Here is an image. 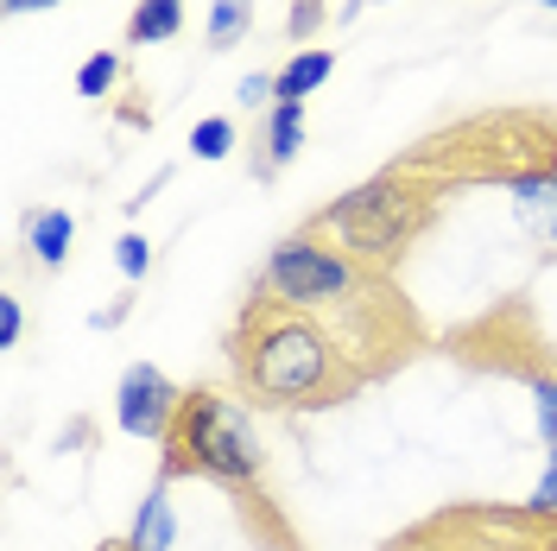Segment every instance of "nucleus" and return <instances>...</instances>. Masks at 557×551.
I'll use <instances>...</instances> for the list:
<instances>
[{
    "label": "nucleus",
    "instance_id": "nucleus-9",
    "mask_svg": "<svg viewBox=\"0 0 557 551\" xmlns=\"http://www.w3.org/2000/svg\"><path fill=\"white\" fill-rule=\"evenodd\" d=\"M177 406H184V387H172L165 368H152V362H134L114 387V425L127 438H146V444H165Z\"/></svg>",
    "mask_w": 557,
    "mask_h": 551
},
{
    "label": "nucleus",
    "instance_id": "nucleus-15",
    "mask_svg": "<svg viewBox=\"0 0 557 551\" xmlns=\"http://www.w3.org/2000/svg\"><path fill=\"white\" fill-rule=\"evenodd\" d=\"M184 33V0H139L127 13V45H165Z\"/></svg>",
    "mask_w": 557,
    "mask_h": 551
},
{
    "label": "nucleus",
    "instance_id": "nucleus-28",
    "mask_svg": "<svg viewBox=\"0 0 557 551\" xmlns=\"http://www.w3.org/2000/svg\"><path fill=\"white\" fill-rule=\"evenodd\" d=\"M96 551H127V539H108V546H96Z\"/></svg>",
    "mask_w": 557,
    "mask_h": 551
},
{
    "label": "nucleus",
    "instance_id": "nucleus-7",
    "mask_svg": "<svg viewBox=\"0 0 557 551\" xmlns=\"http://www.w3.org/2000/svg\"><path fill=\"white\" fill-rule=\"evenodd\" d=\"M450 348L469 362V368H487V375H507V380H532L557 375V343L539 330L532 305H500L482 310L475 323L450 330Z\"/></svg>",
    "mask_w": 557,
    "mask_h": 551
},
{
    "label": "nucleus",
    "instance_id": "nucleus-8",
    "mask_svg": "<svg viewBox=\"0 0 557 551\" xmlns=\"http://www.w3.org/2000/svg\"><path fill=\"white\" fill-rule=\"evenodd\" d=\"M361 273H368V267H355L343 247H330V242L311 229V222H305L298 235H285V242L267 254V267H260V279L273 285L285 305H298V310H330V305H343L348 292L361 285Z\"/></svg>",
    "mask_w": 557,
    "mask_h": 551
},
{
    "label": "nucleus",
    "instance_id": "nucleus-10",
    "mask_svg": "<svg viewBox=\"0 0 557 551\" xmlns=\"http://www.w3.org/2000/svg\"><path fill=\"white\" fill-rule=\"evenodd\" d=\"M305 152V102H273L267 108V127H260V152H253V177L267 184L278 177L292 159Z\"/></svg>",
    "mask_w": 557,
    "mask_h": 551
},
{
    "label": "nucleus",
    "instance_id": "nucleus-24",
    "mask_svg": "<svg viewBox=\"0 0 557 551\" xmlns=\"http://www.w3.org/2000/svg\"><path fill=\"white\" fill-rule=\"evenodd\" d=\"M525 501H532V507H545V514H557V456L545 463V476H539V488H532Z\"/></svg>",
    "mask_w": 557,
    "mask_h": 551
},
{
    "label": "nucleus",
    "instance_id": "nucleus-20",
    "mask_svg": "<svg viewBox=\"0 0 557 551\" xmlns=\"http://www.w3.org/2000/svg\"><path fill=\"white\" fill-rule=\"evenodd\" d=\"M532 406H539V438H545V450L557 456V375L532 380Z\"/></svg>",
    "mask_w": 557,
    "mask_h": 551
},
{
    "label": "nucleus",
    "instance_id": "nucleus-22",
    "mask_svg": "<svg viewBox=\"0 0 557 551\" xmlns=\"http://www.w3.org/2000/svg\"><path fill=\"white\" fill-rule=\"evenodd\" d=\"M235 102H242V108H273L278 102V96H273V76H267V70H260V76H242Z\"/></svg>",
    "mask_w": 557,
    "mask_h": 551
},
{
    "label": "nucleus",
    "instance_id": "nucleus-2",
    "mask_svg": "<svg viewBox=\"0 0 557 551\" xmlns=\"http://www.w3.org/2000/svg\"><path fill=\"white\" fill-rule=\"evenodd\" d=\"M399 166L437 177L444 191H469V184L513 191L525 177L557 172V114L552 108H482L424 134L412 152H399Z\"/></svg>",
    "mask_w": 557,
    "mask_h": 551
},
{
    "label": "nucleus",
    "instance_id": "nucleus-16",
    "mask_svg": "<svg viewBox=\"0 0 557 551\" xmlns=\"http://www.w3.org/2000/svg\"><path fill=\"white\" fill-rule=\"evenodd\" d=\"M247 26H253V0H215V7H209V51L242 45Z\"/></svg>",
    "mask_w": 557,
    "mask_h": 551
},
{
    "label": "nucleus",
    "instance_id": "nucleus-21",
    "mask_svg": "<svg viewBox=\"0 0 557 551\" xmlns=\"http://www.w3.org/2000/svg\"><path fill=\"white\" fill-rule=\"evenodd\" d=\"M317 26H323V0H292V13H285V38H292V45H311Z\"/></svg>",
    "mask_w": 557,
    "mask_h": 551
},
{
    "label": "nucleus",
    "instance_id": "nucleus-18",
    "mask_svg": "<svg viewBox=\"0 0 557 551\" xmlns=\"http://www.w3.org/2000/svg\"><path fill=\"white\" fill-rule=\"evenodd\" d=\"M114 83H121V58L114 51H96V58L76 64V96H89V102H108Z\"/></svg>",
    "mask_w": 557,
    "mask_h": 551
},
{
    "label": "nucleus",
    "instance_id": "nucleus-19",
    "mask_svg": "<svg viewBox=\"0 0 557 551\" xmlns=\"http://www.w3.org/2000/svg\"><path fill=\"white\" fill-rule=\"evenodd\" d=\"M114 267H121L127 285H139V279L152 273V242H146V235H121V242H114Z\"/></svg>",
    "mask_w": 557,
    "mask_h": 551
},
{
    "label": "nucleus",
    "instance_id": "nucleus-1",
    "mask_svg": "<svg viewBox=\"0 0 557 551\" xmlns=\"http://www.w3.org/2000/svg\"><path fill=\"white\" fill-rule=\"evenodd\" d=\"M228 368H235V387L247 400H260L273 413H330L368 387L343 355V343L330 336V323L285 305L267 279H253L242 310H235Z\"/></svg>",
    "mask_w": 557,
    "mask_h": 551
},
{
    "label": "nucleus",
    "instance_id": "nucleus-27",
    "mask_svg": "<svg viewBox=\"0 0 557 551\" xmlns=\"http://www.w3.org/2000/svg\"><path fill=\"white\" fill-rule=\"evenodd\" d=\"M368 7H386V0H348V7H343V13H336V20H361Z\"/></svg>",
    "mask_w": 557,
    "mask_h": 551
},
{
    "label": "nucleus",
    "instance_id": "nucleus-26",
    "mask_svg": "<svg viewBox=\"0 0 557 551\" xmlns=\"http://www.w3.org/2000/svg\"><path fill=\"white\" fill-rule=\"evenodd\" d=\"M7 13H45V7H64V0H0Z\"/></svg>",
    "mask_w": 557,
    "mask_h": 551
},
{
    "label": "nucleus",
    "instance_id": "nucleus-3",
    "mask_svg": "<svg viewBox=\"0 0 557 551\" xmlns=\"http://www.w3.org/2000/svg\"><path fill=\"white\" fill-rule=\"evenodd\" d=\"M444 184L424 172H406L399 159L374 172L368 184H355L343 191L336 204H323L311 216V229L323 235L330 247H343L355 267H374V273H393L406 254H412L431 229H437V216H444Z\"/></svg>",
    "mask_w": 557,
    "mask_h": 551
},
{
    "label": "nucleus",
    "instance_id": "nucleus-12",
    "mask_svg": "<svg viewBox=\"0 0 557 551\" xmlns=\"http://www.w3.org/2000/svg\"><path fill=\"white\" fill-rule=\"evenodd\" d=\"M177 546V507H172V482L146 488V501L134 507V526H127V551H172Z\"/></svg>",
    "mask_w": 557,
    "mask_h": 551
},
{
    "label": "nucleus",
    "instance_id": "nucleus-17",
    "mask_svg": "<svg viewBox=\"0 0 557 551\" xmlns=\"http://www.w3.org/2000/svg\"><path fill=\"white\" fill-rule=\"evenodd\" d=\"M190 152H197L203 166H222V159L235 152V121H228V114H209V121H197V127H190Z\"/></svg>",
    "mask_w": 557,
    "mask_h": 551
},
{
    "label": "nucleus",
    "instance_id": "nucleus-5",
    "mask_svg": "<svg viewBox=\"0 0 557 551\" xmlns=\"http://www.w3.org/2000/svg\"><path fill=\"white\" fill-rule=\"evenodd\" d=\"M330 323V336L343 343V355L355 362L361 380H386L393 368H406L418 348H424V317L412 310V298L393 285V273H361V285L348 292L343 305L311 310Z\"/></svg>",
    "mask_w": 557,
    "mask_h": 551
},
{
    "label": "nucleus",
    "instance_id": "nucleus-14",
    "mask_svg": "<svg viewBox=\"0 0 557 551\" xmlns=\"http://www.w3.org/2000/svg\"><path fill=\"white\" fill-rule=\"evenodd\" d=\"M70 235H76V222H70V209H33V222H26V247H33V260L45 273H58L70 260Z\"/></svg>",
    "mask_w": 557,
    "mask_h": 551
},
{
    "label": "nucleus",
    "instance_id": "nucleus-11",
    "mask_svg": "<svg viewBox=\"0 0 557 551\" xmlns=\"http://www.w3.org/2000/svg\"><path fill=\"white\" fill-rule=\"evenodd\" d=\"M507 197H513V222L525 229V242H539L545 254H557V172L525 177Z\"/></svg>",
    "mask_w": 557,
    "mask_h": 551
},
{
    "label": "nucleus",
    "instance_id": "nucleus-23",
    "mask_svg": "<svg viewBox=\"0 0 557 551\" xmlns=\"http://www.w3.org/2000/svg\"><path fill=\"white\" fill-rule=\"evenodd\" d=\"M20 330H26L20 298H0V348H20Z\"/></svg>",
    "mask_w": 557,
    "mask_h": 551
},
{
    "label": "nucleus",
    "instance_id": "nucleus-29",
    "mask_svg": "<svg viewBox=\"0 0 557 551\" xmlns=\"http://www.w3.org/2000/svg\"><path fill=\"white\" fill-rule=\"evenodd\" d=\"M532 7H545V13H557V0H532Z\"/></svg>",
    "mask_w": 557,
    "mask_h": 551
},
{
    "label": "nucleus",
    "instance_id": "nucleus-6",
    "mask_svg": "<svg viewBox=\"0 0 557 551\" xmlns=\"http://www.w3.org/2000/svg\"><path fill=\"white\" fill-rule=\"evenodd\" d=\"M381 551H557V514L545 507H500V501H469V507H437L393 532Z\"/></svg>",
    "mask_w": 557,
    "mask_h": 551
},
{
    "label": "nucleus",
    "instance_id": "nucleus-4",
    "mask_svg": "<svg viewBox=\"0 0 557 551\" xmlns=\"http://www.w3.org/2000/svg\"><path fill=\"white\" fill-rule=\"evenodd\" d=\"M159 476L165 482L197 476V482L228 488L235 501L267 494V456H260V438H253V418L242 400H228L215 387H184V406L159 444Z\"/></svg>",
    "mask_w": 557,
    "mask_h": 551
},
{
    "label": "nucleus",
    "instance_id": "nucleus-13",
    "mask_svg": "<svg viewBox=\"0 0 557 551\" xmlns=\"http://www.w3.org/2000/svg\"><path fill=\"white\" fill-rule=\"evenodd\" d=\"M330 70H336V58H330V51H317V45H311V51H292V58L273 70V96H278V102H305L311 89L330 83Z\"/></svg>",
    "mask_w": 557,
    "mask_h": 551
},
{
    "label": "nucleus",
    "instance_id": "nucleus-25",
    "mask_svg": "<svg viewBox=\"0 0 557 551\" xmlns=\"http://www.w3.org/2000/svg\"><path fill=\"white\" fill-rule=\"evenodd\" d=\"M127 310H134V285H127V292H121L114 305L96 310V330H121V323H127Z\"/></svg>",
    "mask_w": 557,
    "mask_h": 551
}]
</instances>
